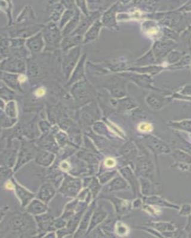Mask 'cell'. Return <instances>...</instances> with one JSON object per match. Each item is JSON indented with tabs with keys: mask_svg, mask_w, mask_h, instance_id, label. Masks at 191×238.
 Masks as SVG:
<instances>
[{
	"mask_svg": "<svg viewBox=\"0 0 191 238\" xmlns=\"http://www.w3.org/2000/svg\"><path fill=\"white\" fill-rule=\"evenodd\" d=\"M79 189V182L77 180L68 178L64 183L62 190L70 196H74Z\"/></svg>",
	"mask_w": 191,
	"mask_h": 238,
	"instance_id": "6da1fadb",
	"label": "cell"
},
{
	"mask_svg": "<svg viewBox=\"0 0 191 238\" xmlns=\"http://www.w3.org/2000/svg\"><path fill=\"white\" fill-rule=\"evenodd\" d=\"M54 193V190L53 187L50 185L47 184L41 188L39 196L41 200L47 201L53 196Z\"/></svg>",
	"mask_w": 191,
	"mask_h": 238,
	"instance_id": "7a4b0ae2",
	"label": "cell"
},
{
	"mask_svg": "<svg viewBox=\"0 0 191 238\" xmlns=\"http://www.w3.org/2000/svg\"><path fill=\"white\" fill-rule=\"evenodd\" d=\"M28 210L29 212L33 214H39L46 210V206L40 202L34 201L28 208Z\"/></svg>",
	"mask_w": 191,
	"mask_h": 238,
	"instance_id": "3957f363",
	"label": "cell"
},
{
	"mask_svg": "<svg viewBox=\"0 0 191 238\" xmlns=\"http://www.w3.org/2000/svg\"><path fill=\"white\" fill-rule=\"evenodd\" d=\"M16 190L18 194L19 195V196H20V199L23 202V205H25L27 202L33 197V195L32 194L27 192L26 190H25L24 189L18 186H16Z\"/></svg>",
	"mask_w": 191,
	"mask_h": 238,
	"instance_id": "277c9868",
	"label": "cell"
},
{
	"mask_svg": "<svg viewBox=\"0 0 191 238\" xmlns=\"http://www.w3.org/2000/svg\"><path fill=\"white\" fill-rule=\"evenodd\" d=\"M52 158H53V156L52 154H48L47 153L43 154V152L38 157L37 161L42 165L44 164L45 165H47L51 163L50 162L52 161Z\"/></svg>",
	"mask_w": 191,
	"mask_h": 238,
	"instance_id": "5b68a950",
	"label": "cell"
},
{
	"mask_svg": "<svg viewBox=\"0 0 191 238\" xmlns=\"http://www.w3.org/2000/svg\"><path fill=\"white\" fill-rule=\"evenodd\" d=\"M125 186H126V184L125 182L120 178H118L113 180V182L109 185V189L116 190V189L124 188L125 187Z\"/></svg>",
	"mask_w": 191,
	"mask_h": 238,
	"instance_id": "8992f818",
	"label": "cell"
},
{
	"mask_svg": "<svg viewBox=\"0 0 191 238\" xmlns=\"http://www.w3.org/2000/svg\"><path fill=\"white\" fill-rule=\"evenodd\" d=\"M123 154L125 155V156L129 158H133L136 154V149L134 148H132L130 146H128L127 148L123 149Z\"/></svg>",
	"mask_w": 191,
	"mask_h": 238,
	"instance_id": "52a82bcc",
	"label": "cell"
},
{
	"mask_svg": "<svg viewBox=\"0 0 191 238\" xmlns=\"http://www.w3.org/2000/svg\"><path fill=\"white\" fill-rule=\"evenodd\" d=\"M139 129L142 131H150L152 130V126L149 124H141Z\"/></svg>",
	"mask_w": 191,
	"mask_h": 238,
	"instance_id": "ba28073f",
	"label": "cell"
},
{
	"mask_svg": "<svg viewBox=\"0 0 191 238\" xmlns=\"http://www.w3.org/2000/svg\"><path fill=\"white\" fill-rule=\"evenodd\" d=\"M106 165L108 167H112L115 165V161L111 159H109L106 161Z\"/></svg>",
	"mask_w": 191,
	"mask_h": 238,
	"instance_id": "9c48e42d",
	"label": "cell"
}]
</instances>
